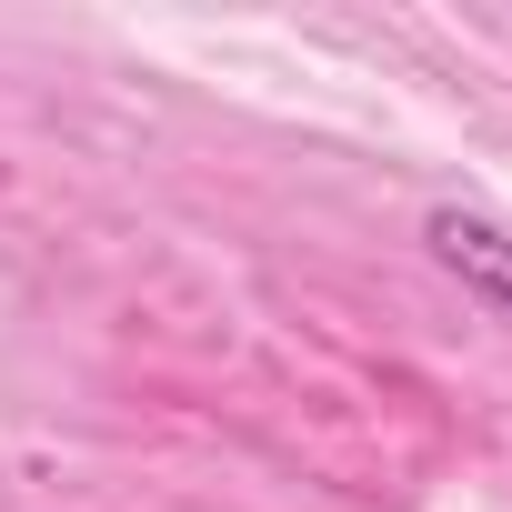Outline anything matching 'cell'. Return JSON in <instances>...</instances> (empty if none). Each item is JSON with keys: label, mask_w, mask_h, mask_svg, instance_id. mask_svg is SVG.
<instances>
[{"label": "cell", "mask_w": 512, "mask_h": 512, "mask_svg": "<svg viewBox=\"0 0 512 512\" xmlns=\"http://www.w3.org/2000/svg\"><path fill=\"white\" fill-rule=\"evenodd\" d=\"M422 241H432V262L492 312V322H512V231L492 221V211H462V201H442L432 221H422Z\"/></svg>", "instance_id": "6da1fadb"}]
</instances>
